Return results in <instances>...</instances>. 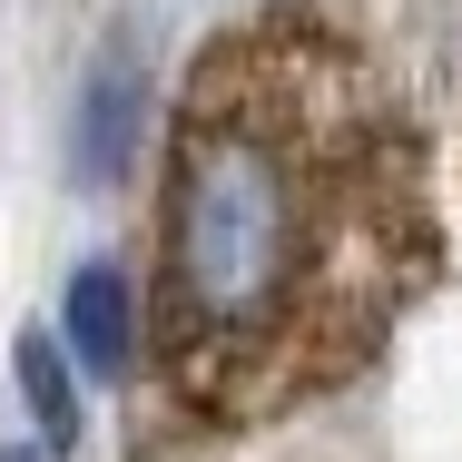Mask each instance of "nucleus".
Returning <instances> with one entry per match:
<instances>
[{"mask_svg": "<svg viewBox=\"0 0 462 462\" xmlns=\"http://www.w3.org/2000/svg\"><path fill=\"white\" fill-rule=\"evenodd\" d=\"M443 276L433 138L335 10H256L168 118L148 345L197 433H256L383 355Z\"/></svg>", "mask_w": 462, "mask_h": 462, "instance_id": "f257e3e1", "label": "nucleus"}, {"mask_svg": "<svg viewBox=\"0 0 462 462\" xmlns=\"http://www.w3.org/2000/svg\"><path fill=\"white\" fill-rule=\"evenodd\" d=\"M138 138H148V30H108L79 79V108H69V178L89 197L128 187Z\"/></svg>", "mask_w": 462, "mask_h": 462, "instance_id": "f03ea898", "label": "nucleus"}, {"mask_svg": "<svg viewBox=\"0 0 462 462\" xmlns=\"http://www.w3.org/2000/svg\"><path fill=\"white\" fill-rule=\"evenodd\" d=\"M60 345L89 374H128L138 365V295H128L118 266H79V276H69V295H60Z\"/></svg>", "mask_w": 462, "mask_h": 462, "instance_id": "7ed1b4c3", "label": "nucleus"}, {"mask_svg": "<svg viewBox=\"0 0 462 462\" xmlns=\"http://www.w3.org/2000/svg\"><path fill=\"white\" fill-rule=\"evenodd\" d=\"M20 393H30V423H40V443H79V383H69V365H60V335L50 325H30L20 335Z\"/></svg>", "mask_w": 462, "mask_h": 462, "instance_id": "20e7f679", "label": "nucleus"}, {"mask_svg": "<svg viewBox=\"0 0 462 462\" xmlns=\"http://www.w3.org/2000/svg\"><path fill=\"white\" fill-rule=\"evenodd\" d=\"M0 462H30V453H0Z\"/></svg>", "mask_w": 462, "mask_h": 462, "instance_id": "39448f33", "label": "nucleus"}]
</instances>
